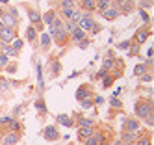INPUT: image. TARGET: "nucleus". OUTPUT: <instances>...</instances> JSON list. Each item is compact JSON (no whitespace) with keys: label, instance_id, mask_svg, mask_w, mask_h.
Masks as SVG:
<instances>
[{"label":"nucleus","instance_id":"nucleus-1","mask_svg":"<svg viewBox=\"0 0 154 145\" xmlns=\"http://www.w3.org/2000/svg\"><path fill=\"white\" fill-rule=\"evenodd\" d=\"M136 113H137V117H139V119H147L152 113V106L148 102H145V101H139V102L136 104Z\"/></svg>","mask_w":154,"mask_h":145},{"label":"nucleus","instance_id":"nucleus-2","mask_svg":"<svg viewBox=\"0 0 154 145\" xmlns=\"http://www.w3.org/2000/svg\"><path fill=\"white\" fill-rule=\"evenodd\" d=\"M13 39H15V30L13 28H4L2 32H0V41H2L4 45L13 41Z\"/></svg>","mask_w":154,"mask_h":145},{"label":"nucleus","instance_id":"nucleus-3","mask_svg":"<svg viewBox=\"0 0 154 145\" xmlns=\"http://www.w3.org/2000/svg\"><path fill=\"white\" fill-rule=\"evenodd\" d=\"M17 141H19V134L17 132H8L6 136H2V139H0L2 145H15Z\"/></svg>","mask_w":154,"mask_h":145},{"label":"nucleus","instance_id":"nucleus-4","mask_svg":"<svg viewBox=\"0 0 154 145\" xmlns=\"http://www.w3.org/2000/svg\"><path fill=\"white\" fill-rule=\"evenodd\" d=\"M0 21H2V24H4L6 28H15V24H17V19L11 17L9 13H4L2 17H0Z\"/></svg>","mask_w":154,"mask_h":145},{"label":"nucleus","instance_id":"nucleus-5","mask_svg":"<svg viewBox=\"0 0 154 145\" xmlns=\"http://www.w3.org/2000/svg\"><path fill=\"white\" fill-rule=\"evenodd\" d=\"M125 125H126V132H132V134L139 132V123L136 119H128V121H125Z\"/></svg>","mask_w":154,"mask_h":145},{"label":"nucleus","instance_id":"nucleus-6","mask_svg":"<svg viewBox=\"0 0 154 145\" xmlns=\"http://www.w3.org/2000/svg\"><path fill=\"white\" fill-rule=\"evenodd\" d=\"M43 136L47 138V139H58L60 138V134H58V130H56V127H47L45 128V132H43Z\"/></svg>","mask_w":154,"mask_h":145},{"label":"nucleus","instance_id":"nucleus-7","mask_svg":"<svg viewBox=\"0 0 154 145\" xmlns=\"http://www.w3.org/2000/svg\"><path fill=\"white\" fill-rule=\"evenodd\" d=\"M102 141V134L100 132H93V136H89L85 139V145H99Z\"/></svg>","mask_w":154,"mask_h":145},{"label":"nucleus","instance_id":"nucleus-8","mask_svg":"<svg viewBox=\"0 0 154 145\" xmlns=\"http://www.w3.org/2000/svg\"><path fill=\"white\" fill-rule=\"evenodd\" d=\"M93 26H95V22L91 21L89 17H84V19L80 21V26H78V28H82V30H93Z\"/></svg>","mask_w":154,"mask_h":145},{"label":"nucleus","instance_id":"nucleus-9","mask_svg":"<svg viewBox=\"0 0 154 145\" xmlns=\"http://www.w3.org/2000/svg\"><path fill=\"white\" fill-rule=\"evenodd\" d=\"M73 39H74V41H82V39H85V32H84L82 28L76 26V28L73 30Z\"/></svg>","mask_w":154,"mask_h":145},{"label":"nucleus","instance_id":"nucleus-10","mask_svg":"<svg viewBox=\"0 0 154 145\" xmlns=\"http://www.w3.org/2000/svg\"><path fill=\"white\" fill-rule=\"evenodd\" d=\"M134 139H136V136H134V134H132V132H123V139H121V141H125L126 145H130V143H134Z\"/></svg>","mask_w":154,"mask_h":145},{"label":"nucleus","instance_id":"nucleus-11","mask_svg":"<svg viewBox=\"0 0 154 145\" xmlns=\"http://www.w3.org/2000/svg\"><path fill=\"white\" fill-rule=\"evenodd\" d=\"M102 15H104V19H115L117 15H119V9H110L108 8L106 11H102Z\"/></svg>","mask_w":154,"mask_h":145},{"label":"nucleus","instance_id":"nucleus-12","mask_svg":"<svg viewBox=\"0 0 154 145\" xmlns=\"http://www.w3.org/2000/svg\"><path fill=\"white\" fill-rule=\"evenodd\" d=\"M87 15H89V13H80V11H73V15H71V19H73V24H74V22H80L82 19H84V17H87Z\"/></svg>","mask_w":154,"mask_h":145},{"label":"nucleus","instance_id":"nucleus-13","mask_svg":"<svg viewBox=\"0 0 154 145\" xmlns=\"http://www.w3.org/2000/svg\"><path fill=\"white\" fill-rule=\"evenodd\" d=\"M93 128H91V127H82L80 128V136H84V138H89V136H93Z\"/></svg>","mask_w":154,"mask_h":145},{"label":"nucleus","instance_id":"nucleus-14","mask_svg":"<svg viewBox=\"0 0 154 145\" xmlns=\"http://www.w3.org/2000/svg\"><path fill=\"white\" fill-rule=\"evenodd\" d=\"M147 37H148V32H147V30H141V32H137V36H136V41L141 45V43L145 41Z\"/></svg>","mask_w":154,"mask_h":145},{"label":"nucleus","instance_id":"nucleus-15","mask_svg":"<svg viewBox=\"0 0 154 145\" xmlns=\"http://www.w3.org/2000/svg\"><path fill=\"white\" fill-rule=\"evenodd\" d=\"M28 15H30V21H32V22H39V21H41V15L35 11V9H30Z\"/></svg>","mask_w":154,"mask_h":145},{"label":"nucleus","instance_id":"nucleus-16","mask_svg":"<svg viewBox=\"0 0 154 145\" xmlns=\"http://www.w3.org/2000/svg\"><path fill=\"white\" fill-rule=\"evenodd\" d=\"M85 97H89V91H87L85 88H80L78 91H76V99H78V101H82V99H85Z\"/></svg>","mask_w":154,"mask_h":145},{"label":"nucleus","instance_id":"nucleus-17","mask_svg":"<svg viewBox=\"0 0 154 145\" xmlns=\"http://www.w3.org/2000/svg\"><path fill=\"white\" fill-rule=\"evenodd\" d=\"M26 37L30 39V41H35V37H37V32H35L34 26H30V28L26 30Z\"/></svg>","mask_w":154,"mask_h":145},{"label":"nucleus","instance_id":"nucleus-18","mask_svg":"<svg viewBox=\"0 0 154 145\" xmlns=\"http://www.w3.org/2000/svg\"><path fill=\"white\" fill-rule=\"evenodd\" d=\"M56 19V11H47V15H45V22L47 24H52Z\"/></svg>","mask_w":154,"mask_h":145},{"label":"nucleus","instance_id":"nucleus-19","mask_svg":"<svg viewBox=\"0 0 154 145\" xmlns=\"http://www.w3.org/2000/svg\"><path fill=\"white\" fill-rule=\"evenodd\" d=\"M97 8H99L100 11H106V9L110 8V0H100V2H99V6H97Z\"/></svg>","mask_w":154,"mask_h":145},{"label":"nucleus","instance_id":"nucleus-20","mask_svg":"<svg viewBox=\"0 0 154 145\" xmlns=\"http://www.w3.org/2000/svg\"><path fill=\"white\" fill-rule=\"evenodd\" d=\"M4 54H6V56H15V54H17V50H15L13 47H8V45H4Z\"/></svg>","mask_w":154,"mask_h":145},{"label":"nucleus","instance_id":"nucleus-21","mask_svg":"<svg viewBox=\"0 0 154 145\" xmlns=\"http://www.w3.org/2000/svg\"><path fill=\"white\" fill-rule=\"evenodd\" d=\"M73 6H74L73 0H61V8L63 9H73Z\"/></svg>","mask_w":154,"mask_h":145},{"label":"nucleus","instance_id":"nucleus-22","mask_svg":"<svg viewBox=\"0 0 154 145\" xmlns=\"http://www.w3.org/2000/svg\"><path fill=\"white\" fill-rule=\"evenodd\" d=\"M58 121L63 123V125H67V127H71V125H73V121H71L67 116H58Z\"/></svg>","mask_w":154,"mask_h":145},{"label":"nucleus","instance_id":"nucleus-23","mask_svg":"<svg viewBox=\"0 0 154 145\" xmlns=\"http://www.w3.org/2000/svg\"><path fill=\"white\" fill-rule=\"evenodd\" d=\"M82 4H84V8L89 9V11H91V9H95V2H93V0H82Z\"/></svg>","mask_w":154,"mask_h":145},{"label":"nucleus","instance_id":"nucleus-24","mask_svg":"<svg viewBox=\"0 0 154 145\" xmlns=\"http://www.w3.org/2000/svg\"><path fill=\"white\" fill-rule=\"evenodd\" d=\"M80 125H82V127H91V128H93L95 121H93V119H80Z\"/></svg>","mask_w":154,"mask_h":145},{"label":"nucleus","instance_id":"nucleus-25","mask_svg":"<svg viewBox=\"0 0 154 145\" xmlns=\"http://www.w3.org/2000/svg\"><path fill=\"white\" fill-rule=\"evenodd\" d=\"M19 128H20V125L17 121H11V123H9V132H17Z\"/></svg>","mask_w":154,"mask_h":145},{"label":"nucleus","instance_id":"nucleus-26","mask_svg":"<svg viewBox=\"0 0 154 145\" xmlns=\"http://www.w3.org/2000/svg\"><path fill=\"white\" fill-rule=\"evenodd\" d=\"M41 45H43V47H48V45H50V36H48V34H45V36L41 37Z\"/></svg>","mask_w":154,"mask_h":145},{"label":"nucleus","instance_id":"nucleus-27","mask_svg":"<svg viewBox=\"0 0 154 145\" xmlns=\"http://www.w3.org/2000/svg\"><path fill=\"white\" fill-rule=\"evenodd\" d=\"M91 104H93V101H91V99H89V97H85V99H82V106H84V108H89V106H91Z\"/></svg>","mask_w":154,"mask_h":145},{"label":"nucleus","instance_id":"nucleus-28","mask_svg":"<svg viewBox=\"0 0 154 145\" xmlns=\"http://www.w3.org/2000/svg\"><path fill=\"white\" fill-rule=\"evenodd\" d=\"M4 65H8V56H6V54H0V67H4Z\"/></svg>","mask_w":154,"mask_h":145},{"label":"nucleus","instance_id":"nucleus-29","mask_svg":"<svg viewBox=\"0 0 154 145\" xmlns=\"http://www.w3.org/2000/svg\"><path fill=\"white\" fill-rule=\"evenodd\" d=\"M74 28H76V24H73V22H67V24L63 26V30H65V32H73Z\"/></svg>","mask_w":154,"mask_h":145},{"label":"nucleus","instance_id":"nucleus-30","mask_svg":"<svg viewBox=\"0 0 154 145\" xmlns=\"http://www.w3.org/2000/svg\"><path fill=\"white\" fill-rule=\"evenodd\" d=\"M56 30H58V28H56L54 24H48V36H50V37L56 36Z\"/></svg>","mask_w":154,"mask_h":145},{"label":"nucleus","instance_id":"nucleus-31","mask_svg":"<svg viewBox=\"0 0 154 145\" xmlns=\"http://www.w3.org/2000/svg\"><path fill=\"white\" fill-rule=\"evenodd\" d=\"M13 41H15V43H13V45H15V47H13L15 50H19V48H22V39H13Z\"/></svg>","mask_w":154,"mask_h":145},{"label":"nucleus","instance_id":"nucleus-32","mask_svg":"<svg viewBox=\"0 0 154 145\" xmlns=\"http://www.w3.org/2000/svg\"><path fill=\"white\" fill-rule=\"evenodd\" d=\"M143 73H145V65H143V63L136 65V74H143Z\"/></svg>","mask_w":154,"mask_h":145},{"label":"nucleus","instance_id":"nucleus-33","mask_svg":"<svg viewBox=\"0 0 154 145\" xmlns=\"http://www.w3.org/2000/svg\"><path fill=\"white\" fill-rule=\"evenodd\" d=\"M111 65H113V60H111V58H106L104 60V69H108V67L111 69Z\"/></svg>","mask_w":154,"mask_h":145},{"label":"nucleus","instance_id":"nucleus-34","mask_svg":"<svg viewBox=\"0 0 154 145\" xmlns=\"http://www.w3.org/2000/svg\"><path fill=\"white\" fill-rule=\"evenodd\" d=\"M111 106H115V108H121V101H119L117 97H113V99H111Z\"/></svg>","mask_w":154,"mask_h":145},{"label":"nucleus","instance_id":"nucleus-35","mask_svg":"<svg viewBox=\"0 0 154 145\" xmlns=\"http://www.w3.org/2000/svg\"><path fill=\"white\" fill-rule=\"evenodd\" d=\"M137 145H150V138H143L137 141Z\"/></svg>","mask_w":154,"mask_h":145},{"label":"nucleus","instance_id":"nucleus-36","mask_svg":"<svg viewBox=\"0 0 154 145\" xmlns=\"http://www.w3.org/2000/svg\"><path fill=\"white\" fill-rule=\"evenodd\" d=\"M73 11H74V9H63V11H61V13H63V17L71 19V15H73Z\"/></svg>","mask_w":154,"mask_h":145},{"label":"nucleus","instance_id":"nucleus-37","mask_svg":"<svg viewBox=\"0 0 154 145\" xmlns=\"http://www.w3.org/2000/svg\"><path fill=\"white\" fill-rule=\"evenodd\" d=\"M11 121H13L11 117H2V119H0V125H9Z\"/></svg>","mask_w":154,"mask_h":145},{"label":"nucleus","instance_id":"nucleus-38","mask_svg":"<svg viewBox=\"0 0 154 145\" xmlns=\"http://www.w3.org/2000/svg\"><path fill=\"white\" fill-rule=\"evenodd\" d=\"M111 82H113V78H111V76H110V78H104V88H110Z\"/></svg>","mask_w":154,"mask_h":145},{"label":"nucleus","instance_id":"nucleus-39","mask_svg":"<svg viewBox=\"0 0 154 145\" xmlns=\"http://www.w3.org/2000/svg\"><path fill=\"white\" fill-rule=\"evenodd\" d=\"M106 73H108V69H104V67H102L100 71H99V74H97V76H99V78H102V76H106Z\"/></svg>","mask_w":154,"mask_h":145},{"label":"nucleus","instance_id":"nucleus-40","mask_svg":"<svg viewBox=\"0 0 154 145\" xmlns=\"http://www.w3.org/2000/svg\"><path fill=\"white\" fill-rule=\"evenodd\" d=\"M35 106H37L41 112H45V104H43V101H37V102H35Z\"/></svg>","mask_w":154,"mask_h":145},{"label":"nucleus","instance_id":"nucleus-41","mask_svg":"<svg viewBox=\"0 0 154 145\" xmlns=\"http://www.w3.org/2000/svg\"><path fill=\"white\" fill-rule=\"evenodd\" d=\"M128 47H130V43H128V41H125V43H119V48H121V50H125V48H128Z\"/></svg>","mask_w":154,"mask_h":145},{"label":"nucleus","instance_id":"nucleus-42","mask_svg":"<svg viewBox=\"0 0 154 145\" xmlns=\"http://www.w3.org/2000/svg\"><path fill=\"white\" fill-rule=\"evenodd\" d=\"M141 80H143V82H150V80H152V76H150V74H143V76H141Z\"/></svg>","mask_w":154,"mask_h":145},{"label":"nucleus","instance_id":"nucleus-43","mask_svg":"<svg viewBox=\"0 0 154 145\" xmlns=\"http://www.w3.org/2000/svg\"><path fill=\"white\" fill-rule=\"evenodd\" d=\"M139 15H141V19H143L145 22H148V15H147L145 11H139Z\"/></svg>","mask_w":154,"mask_h":145},{"label":"nucleus","instance_id":"nucleus-44","mask_svg":"<svg viewBox=\"0 0 154 145\" xmlns=\"http://www.w3.org/2000/svg\"><path fill=\"white\" fill-rule=\"evenodd\" d=\"M87 45H89V41H87V39H82V43H80V48H85Z\"/></svg>","mask_w":154,"mask_h":145},{"label":"nucleus","instance_id":"nucleus-45","mask_svg":"<svg viewBox=\"0 0 154 145\" xmlns=\"http://www.w3.org/2000/svg\"><path fill=\"white\" fill-rule=\"evenodd\" d=\"M99 145H110V143H108V141H106V139H102V141H100Z\"/></svg>","mask_w":154,"mask_h":145},{"label":"nucleus","instance_id":"nucleus-46","mask_svg":"<svg viewBox=\"0 0 154 145\" xmlns=\"http://www.w3.org/2000/svg\"><path fill=\"white\" fill-rule=\"evenodd\" d=\"M4 28H6V26H4V24H2V21H0V32H2Z\"/></svg>","mask_w":154,"mask_h":145},{"label":"nucleus","instance_id":"nucleus-47","mask_svg":"<svg viewBox=\"0 0 154 145\" xmlns=\"http://www.w3.org/2000/svg\"><path fill=\"white\" fill-rule=\"evenodd\" d=\"M115 145H126V143H125V141H117Z\"/></svg>","mask_w":154,"mask_h":145},{"label":"nucleus","instance_id":"nucleus-48","mask_svg":"<svg viewBox=\"0 0 154 145\" xmlns=\"http://www.w3.org/2000/svg\"><path fill=\"white\" fill-rule=\"evenodd\" d=\"M2 15H4V11H2V9H0V17H2Z\"/></svg>","mask_w":154,"mask_h":145},{"label":"nucleus","instance_id":"nucleus-49","mask_svg":"<svg viewBox=\"0 0 154 145\" xmlns=\"http://www.w3.org/2000/svg\"><path fill=\"white\" fill-rule=\"evenodd\" d=\"M0 139H2V130H0Z\"/></svg>","mask_w":154,"mask_h":145},{"label":"nucleus","instance_id":"nucleus-50","mask_svg":"<svg viewBox=\"0 0 154 145\" xmlns=\"http://www.w3.org/2000/svg\"><path fill=\"white\" fill-rule=\"evenodd\" d=\"M117 2H125V0H117Z\"/></svg>","mask_w":154,"mask_h":145}]
</instances>
